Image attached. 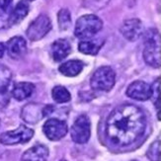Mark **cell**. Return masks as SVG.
<instances>
[{
  "instance_id": "30bf717a",
  "label": "cell",
  "mask_w": 161,
  "mask_h": 161,
  "mask_svg": "<svg viewBox=\"0 0 161 161\" xmlns=\"http://www.w3.org/2000/svg\"><path fill=\"white\" fill-rule=\"evenodd\" d=\"M127 95L137 101H146L152 96L151 86L146 82L134 81L127 89Z\"/></svg>"
},
{
  "instance_id": "8fae6325",
  "label": "cell",
  "mask_w": 161,
  "mask_h": 161,
  "mask_svg": "<svg viewBox=\"0 0 161 161\" xmlns=\"http://www.w3.org/2000/svg\"><path fill=\"white\" fill-rule=\"evenodd\" d=\"M121 33L127 40L135 42L142 36L143 25L142 21L138 19L127 20L125 21L121 27Z\"/></svg>"
},
{
  "instance_id": "ba28073f",
  "label": "cell",
  "mask_w": 161,
  "mask_h": 161,
  "mask_svg": "<svg viewBox=\"0 0 161 161\" xmlns=\"http://www.w3.org/2000/svg\"><path fill=\"white\" fill-rule=\"evenodd\" d=\"M53 111V107L50 105L43 106L41 104H27L22 109V119L29 124H36L44 119Z\"/></svg>"
},
{
  "instance_id": "484cf974",
  "label": "cell",
  "mask_w": 161,
  "mask_h": 161,
  "mask_svg": "<svg viewBox=\"0 0 161 161\" xmlns=\"http://www.w3.org/2000/svg\"><path fill=\"white\" fill-rule=\"evenodd\" d=\"M5 51H6V47H5V45L2 44V43H0V58H1L3 57V55H4Z\"/></svg>"
},
{
  "instance_id": "7402d4cb",
  "label": "cell",
  "mask_w": 161,
  "mask_h": 161,
  "mask_svg": "<svg viewBox=\"0 0 161 161\" xmlns=\"http://www.w3.org/2000/svg\"><path fill=\"white\" fill-rule=\"evenodd\" d=\"M150 161H160L161 160V150H160V141L152 142L146 152Z\"/></svg>"
},
{
  "instance_id": "5b68a950",
  "label": "cell",
  "mask_w": 161,
  "mask_h": 161,
  "mask_svg": "<svg viewBox=\"0 0 161 161\" xmlns=\"http://www.w3.org/2000/svg\"><path fill=\"white\" fill-rule=\"evenodd\" d=\"M34 136V130L24 125H21L16 130L6 131L0 136V142L4 145H16L26 143L31 141Z\"/></svg>"
},
{
  "instance_id": "d6986e66",
  "label": "cell",
  "mask_w": 161,
  "mask_h": 161,
  "mask_svg": "<svg viewBox=\"0 0 161 161\" xmlns=\"http://www.w3.org/2000/svg\"><path fill=\"white\" fill-rule=\"evenodd\" d=\"M52 95H53V100L59 104L66 103L71 99V95L69 93V91L64 86L53 87V89L52 91Z\"/></svg>"
},
{
  "instance_id": "52a82bcc",
  "label": "cell",
  "mask_w": 161,
  "mask_h": 161,
  "mask_svg": "<svg viewBox=\"0 0 161 161\" xmlns=\"http://www.w3.org/2000/svg\"><path fill=\"white\" fill-rule=\"evenodd\" d=\"M52 30V22L50 18L46 15H40L37 17L27 29V37L32 42H37L47 36Z\"/></svg>"
},
{
  "instance_id": "277c9868",
  "label": "cell",
  "mask_w": 161,
  "mask_h": 161,
  "mask_svg": "<svg viewBox=\"0 0 161 161\" xmlns=\"http://www.w3.org/2000/svg\"><path fill=\"white\" fill-rule=\"evenodd\" d=\"M116 83V73L110 66H102L94 72L90 80L91 87L94 90L109 91Z\"/></svg>"
},
{
  "instance_id": "44dd1931",
  "label": "cell",
  "mask_w": 161,
  "mask_h": 161,
  "mask_svg": "<svg viewBox=\"0 0 161 161\" xmlns=\"http://www.w3.org/2000/svg\"><path fill=\"white\" fill-rule=\"evenodd\" d=\"M58 22L60 30H67L71 26V16L70 12L67 9H61L58 14Z\"/></svg>"
},
{
  "instance_id": "e0dca14e",
  "label": "cell",
  "mask_w": 161,
  "mask_h": 161,
  "mask_svg": "<svg viewBox=\"0 0 161 161\" xmlns=\"http://www.w3.org/2000/svg\"><path fill=\"white\" fill-rule=\"evenodd\" d=\"M28 12H29V5L25 1H21L17 4V6L14 8V10L11 12L8 19H7V23L8 25H15L21 22L26 16Z\"/></svg>"
},
{
  "instance_id": "2e32d148",
  "label": "cell",
  "mask_w": 161,
  "mask_h": 161,
  "mask_svg": "<svg viewBox=\"0 0 161 161\" xmlns=\"http://www.w3.org/2000/svg\"><path fill=\"white\" fill-rule=\"evenodd\" d=\"M34 90V84L30 82H20L14 86L12 90V96L17 101H24L33 94Z\"/></svg>"
},
{
  "instance_id": "4fadbf2b",
  "label": "cell",
  "mask_w": 161,
  "mask_h": 161,
  "mask_svg": "<svg viewBox=\"0 0 161 161\" xmlns=\"http://www.w3.org/2000/svg\"><path fill=\"white\" fill-rule=\"evenodd\" d=\"M48 148L44 144H37L26 150L20 161H47Z\"/></svg>"
},
{
  "instance_id": "f1b7e54d",
  "label": "cell",
  "mask_w": 161,
  "mask_h": 161,
  "mask_svg": "<svg viewBox=\"0 0 161 161\" xmlns=\"http://www.w3.org/2000/svg\"><path fill=\"white\" fill-rule=\"evenodd\" d=\"M134 161H136V160H134Z\"/></svg>"
},
{
  "instance_id": "7c38bea8",
  "label": "cell",
  "mask_w": 161,
  "mask_h": 161,
  "mask_svg": "<svg viewBox=\"0 0 161 161\" xmlns=\"http://www.w3.org/2000/svg\"><path fill=\"white\" fill-rule=\"evenodd\" d=\"M5 47L9 57L15 59L22 58L27 51L26 41L22 37H14L10 39Z\"/></svg>"
},
{
  "instance_id": "ffe728a7",
  "label": "cell",
  "mask_w": 161,
  "mask_h": 161,
  "mask_svg": "<svg viewBox=\"0 0 161 161\" xmlns=\"http://www.w3.org/2000/svg\"><path fill=\"white\" fill-rule=\"evenodd\" d=\"M12 78V72L10 69L0 64V93H3L6 91L7 87L9 86Z\"/></svg>"
},
{
  "instance_id": "83f0119b",
  "label": "cell",
  "mask_w": 161,
  "mask_h": 161,
  "mask_svg": "<svg viewBox=\"0 0 161 161\" xmlns=\"http://www.w3.org/2000/svg\"><path fill=\"white\" fill-rule=\"evenodd\" d=\"M28 1H34V0H28Z\"/></svg>"
},
{
  "instance_id": "4316f807",
  "label": "cell",
  "mask_w": 161,
  "mask_h": 161,
  "mask_svg": "<svg viewBox=\"0 0 161 161\" xmlns=\"http://www.w3.org/2000/svg\"><path fill=\"white\" fill-rule=\"evenodd\" d=\"M60 161H67V160H64V159H62V160H60Z\"/></svg>"
},
{
  "instance_id": "3957f363",
  "label": "cell",
  "mask_w": 161,
  "mask_h": 161,
  "mask_svg": "<svg viewBox=\"0 0 161 161\" xmlns=\"http://www.w3.org/2000/svg\"><path fill=\"white\" fill-rule=\"evenodd\" d=\"M143 58L148 65L160 66V39L159 34L155 30H150L146 34Z\"/></svg>"
},
{
  "instance_id": "ac0fdd59",
  "label": "cell",
  "mask_w": 161,
  "mask_h": 161,
  "mask_svg": "<svg viewBox=\"0 0 161 161\" xmlns=\"http://www.w3.org/2000/svg\"><path fill=\"white\" fill-rule=\"evenodd\" d=\"M103 43L99 40H88V41H82L78 45V50L80 53L84 54H91L95 55L99 53L100 48Z\"/></svg>"
},
{
  "instance_id": "603a6c76",
  "label": "cell",
  "mask_w": 161,
  "mask_h": 161,
  "mask_svg": "<svg viewBox=\"0 0 161 161\" xmlns=\"http://www.w3.org/2000/svg\"><path fill=\"white\" fill-rule=\"evenodd\" d=\"M110 0H83V3L91 10H100L109 3Z\"/></svg>"
},
{
  "instance_id": "8992f818",
  "label": "cell",
  "mask_w": 161,
  "mask_h": 161,
  "mask_svg": "<svg viewBox=\"0 0 161 161\" xmlns=\"http://www.w3.org/2000/svg\"><path fill=\"white\" fill-rule=\"evenodd\" d=\"M72 141L75 143L83 144L86 143L91 136V123L86 115L79 116L70 130Z\"/></svg>"
},
{
  "instance_id": "9c48e42d",
  "label": "cell",
  "mask_w": 161,
  "mask_h": 161,
  "mask_svg": "<svg viewBox=\"0 0 161 161\" xmlns=\"http://www.w3.org/2000/svg\"><path fill=\"white\" fill-rule=\"evenodd\" d=\"M43 130L50 141L57 142L65 136L68 131V127L64 121L58 120V119H50L45 123Z\"/></svg>"
},
{
  "instance_id": "cb8c5ba5",
  "label": "cell",
  "mask_w": 161,
  "mask_h": 161,
  "mask_svg": "<svg viewBox=\"0 0 161 161\" xmlns=\"http://www.w3.org/2000/svg\"><path fill=\"white\" fill-rule=\"evenodd\" d=\"M8 102H9V97L6 94V92L0 93V110L5 108Z\"/></svg>"
},
{
  "instance_id": "7a4b0ae2",
  "label": "cell",
  "mask_w": 161,
  "mask_h": 161,
  "mask_svg": "<svg viewBox=\"0 0 161 161\" xmlns=\"http://www.w3.org/2000/svg\"><path fill=\"white\" fill-rule=\"evenodd\" d=\"M103 27L102 20L95 15H85L80 17L75 25L74 35L78 39H89L100 32Z\"/></svg>"
},
{
  "instance_id": "6da1fadb",
  "label": "cell",
  "mask_w": 161,
  "mask_h": 161,
  "mask_svg": "<svg viewBox=\"0 0 161 161\" xmlns=\"http://www.w3.org/2000/svg\"><path fill=\"white\" fill-rule=\"evenodd\" d=\"M146 128L144 113L131 104H123L112 111L106 122V136L116 146L136 142Z\"/></svg>"
},
{
  "instance_id": "5bb4252c",
  "label": "cell",
  "mask_w": 161,
  "mask_h": 161,
  "mask_svg": "<svg viewBox=\"0 0 161 161\" xmlns=\"http://www.w3.org/2000/svg\"><path fill=\"white\" fill-rule=\"evenodd\" d=\"M71 52V46L69 42L64 39L57 40L52 46L53 58L55 61H61L64 59Z\"/></svg>"
},
{
  "instance_id": "9a60e30c",
  "label": "cell",
  "mask_w": 161,
  "mask_h": 161,
  "mask_svg": "<svg viewBox=\"0 0 161 161\" xmlns=\"http://www.w3.org/2000/svg\"><path fill=\"white\" fill-rule=\"evenodd\" d=\"M83 67L84 64L81 60L72 59L62 64L58 67V70L62 75L68 76V77H74V76L78 75L83 70Z\"/></svg>"
},
{
  "instance_id": "d4e9b609",
  "label": "cell",
  "mask_w": 161,
  "mask_h": 161,
  "mask_svg": "<svg viewBox=\"0 0 161 161\" xmlns=\"http://www.w3.org/2000/svg\"><path fill=\"white\" fill-rule=\"evenodd\" d=\"M13 0H0V11L5 12L9 8L10 4L12 3Z\"/></svg>"
}]
</instances>
